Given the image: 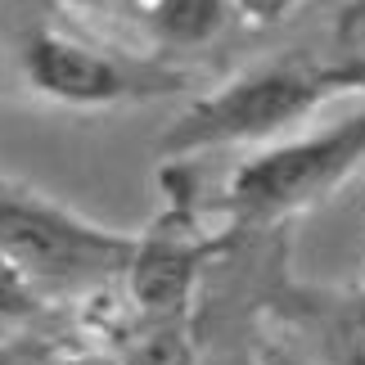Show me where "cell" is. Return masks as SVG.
<instances>
[{
  "instance_id": "6",
  "label": "cell",
  "mask_w": 365,
  "mask_h": 365,
  "mask_svg": "<svg viewBox=\"0 0 365 365\" xmlns=\"http://www.w3.org/2000/svg\"><path fill=\"white\" fill-rule=\"evenodd\" d=\"M329 54H334V63L356 81V91L365 95V0H347V5L334 14Z\"/></svg>"
},
{
  "instance_id": "11",
  "label": "cell",
  "mask_w": 365,
  "mask_h": 365,
  "mask_svg": "<svg viewBox=\"0 0 365 365\" xmlns=\"http://www.w3.org/2000/svg\"><path fill=\"white\" fill-rule=\"evenodd\" d=\"M257 365H307L293 347H284V343H271L266 339L262 347H257Z\"/></svg>"
},
{
  "instance_id": "8",
  "label": "cell",
  "mask_w": 365,
  "mask_h": 365,
  "mask_svg": "<svg viewBox=\"0 0 365 365\" xmlns=\"http://www.w3.org/2000/svg\"><path fill=\"white\" fill-rule=\"evenodd\" d=\"M0 365H59L54 347L27 329H0Z\"/></svg>"
},
{
  "instance_id": "7",
  "label": "cell",
  "mask_w": 365,
  "mask_h": 365,
  "mask_svg": "<svg viewBox=\"0 0 365 365\" xmlns=\"http://www.w3.org/2000/svg\"><path fill=\"white\" fill-rule=\"evenodd\" d=\"M50 307L32 298V289L23 284L19 275H9L0 266V329H27L32 320H41Z\"/></svg>"
},
{
  "instance_id": "9",
  "label": "cell",
  "mask_w": 365,
  "mask_h": 365,
  "mask_svg": "<svg viewBox=\"0 0 365 365\" xmlns=\"http://www.w3.org/2000/svg\"><path fill=\"white\" fill-rule=\"evenodd\" d=\"M240 5V19L252 27H275L279 19H289L298 9V0H235Z\"/></svg>"
},
{
  "instance_id": "1",
  "label": "cell",
  "mask_w": 365,
  "mask_h": 365,
  "mask_svg": "<svg viewBox=\"0 0 365 365\" xmlns=\"http://www.w3.org/2000/svg\"><path fill=\"white\" fill-rule=\"evenodd\" d=\"M190 86L194 73L185 68L135 50H108L50 19L46 9L9 23V46H0V95H27V100L77 108V113L172 100Z\"/></svg>"
},
{
  "instance_id": "10",
  "label": "cell",
  "mask_w": 365,
  "mask_h": 365,
  "mask_svg": "<svg viewBox=\"0 0 365 365\" xmlns=\"http://www.w3.org/2000/svg\"><path fill=\"white\" fill-rule=\"evenodd\" d=\"M54 5H68V9H81V14H145L149 0H54Z\"/></svg>"
},
{
  "instance_id": "2",
  "label": "cell",
  "mask_w": 365,
  "mask_h": 365,
  "mask_svg": "<svg viewBox=\"0 0 365 365\" xmlns=\"http://www.w3.org/2000/svg\"><path fill=\"white\" fill-rule=\"evenodd\" d=\"M135 252L131 230H113L0 172V266L46 307L104 302L122 289Z\"/></svg>"
},
{
  "instance_id": "4",
  "label": "cell",
  "mask_w": 365,
  "mask_h": 365,
  "mask_svg": "<svg viewBox=\"0 0 365 365\" xmlns=\"http://www.w3.org/2000/svg\"><path fill=\"white\" fill-rule=\"evenodd\" d=\"M356 172H365V108L248 153L244 163H235L212 212L221 221V235L230 240L262 235L312 212Z\"/></svg>"
},
{
  "instance_id": "3",
  "label": "cell",
  "mask_w": 365,
  "mask_h": 365,
  "mask_svg": "<svg viewBox=\"0 0 365 365\" xmlns=\"http://www.w3.org/2000/svg\"><path fill=\"white\" fill-rule=\"evenodd\" d=\"M339 95H361L356 81L325 50H284L235 73L226 86L190 100V108L163 131L158 149L167 158H194L203 149L275 145L302 126L320 104Z\"/></svg>"
},
{
  "instance_id": "13",
  "label": "cell",
  "mask_w": 365,
  "mask_h": 365,
  "mask_svg": "<svg viewBox=\"0 0 365 365\" xmlns=\"http://www.w3.org/2000/svg\"><path fill=\"white\" fill-rule=\"evenodd\" d=\"M361 293H365V289H361Z\"/></svg>"
},
{
  "instance_id": "12",
  "label": "cell",
  "mask_w": 365,
  "mask_h": 365,
  "mask_svg": "<svg viewBox=\"0 0 365 365\" xmlns=\"http://www.w3.org/2000/svg\"><path fill=\"white\" fill-rule=\"evenodd\" d=\"M68 365H126L122 356H113V352H100V347H95V352H81V356H73Z\"/></svg>"
},
{
  "instance_id": "5",
  "label": "cell",
  "mask_w": 365,
  "mask_h": 365,
  "mask_svg": "<svg viewBox=\"0 0 365 365\" xmlns=\"http://www.w3.org/2000/svg\"><path fill=\"white\" fill-rule=\"evenodd\" d=\"M140 23L149 41L167 50H207L240 23V5L235 0H149Z\"/></svg>"
}]
</instances>
